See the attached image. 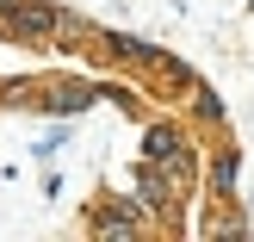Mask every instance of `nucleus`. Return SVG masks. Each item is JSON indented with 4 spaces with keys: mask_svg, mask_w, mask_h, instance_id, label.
I'll return each instance as SVG.
<instances>
[{
    "mask_svg": "<svg viewBox=\"0 0 254 242\" xmlns=\"http://www.w3.org/2000/svg\"><path fill=\"white\" fill-rule=\"evenodd\" d=\"M62 12L56 0H12L6 12H0V37L19 50H56V31H62Z\"/></svg>",
    "mask_w": 254,
    "mask_h": 242,
    "instance_id": "2",
    "label": "nucleus"
},
{
    "mask_svg": "<svg viewBox=\"0 0 254 242\" xmlns=\"http://www.w3.org/2000/svg\"><path fill=\"white\" fill-rule=\"evenodd\" d=\"M62 143H68V118H56V124H50V131H44V137H37V143H31V156H37V161H44V168H50Z\"/></svg>",
    "mask_w": 254,
    "mask_h": 242,
    "instance_id": "6",
    "label": "nucleus"
},
{
    "mask_svg": "<svg viewBox=\"0 0 254 242\" xmlns=\"http://www.w3.org/2000/svg\"><path fill=\"white\" fill-rule=\"evenodd\" d=\"M236 180H242V149L223 137V149H211V156H205V193H211V199H242V193H236Z\"/></svg>",
    "mask_w": 254,
    "mask_h": 242,
    "instance_id": "4",
    "label": "nucleus"
},
{
    "mask_svg": "<svg viewBox=\"0 0 254 242\" xmlns=\"http://www.w3.org/2000/svg\"><path fill=\"white\" fill-rule=\"evenodd\" d=\"M180 99H186V118H192V124H205V131H223V99L211 93L205 81H192Z\"/></svg>",
    "mask_w": 254,
    "mask_h": 242,
    "instance_id": "5",
    "label": "nucleus"
},
{
    "mask_svg": "<svg viewBox=\"0 0 254 242\" xmlns=\"http://www.w3.org/2000/svg\"><path fill=\"white\" fill-rule=\"evenodd\" d=\"M99 99L93 81H74V75H56V81H37V112L44 118H81Z\"/></svg>",
    "mask_w": 254,
    "mask_h": 242,
    "instance_id": "3",
    "label": "nucleus"
},
{
    "mask_svg": "<svg viewBox=\"0 0 254 242\" xmlns=\"http://www.w3.org/2000/svg\"><path fill=\"white\" fill-rule=\"evenodd\" d=\"M81 230L99 236V242H124V236H149V230H161V224H155V211H149L136 193H106V199H93V205H87Z\"/></svg>",
    "mask_w": 254,
    "mask_h": 242,
    "instance_id": "1",
    "label": "nucleus"
},
{
    "mask_svg": "<svg viewBox=\"0 0 254 242\" xmlns=\"http://www.w3.org/2000/svg\"><path fill=\"white\" fill-rule=\"evenodd\" d=\"M248 224H254V193H248Z\"/></svg>",
    "mask_w": 254,
    "mask_h": 242,
    "instance_id": "7",
    "label": "nucleus"
}]
</instances>
